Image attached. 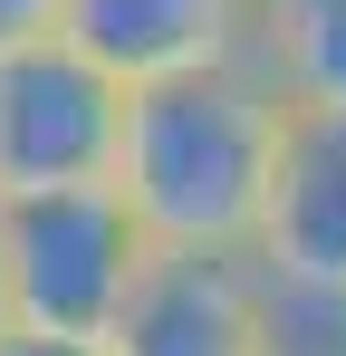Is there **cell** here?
Listing matches in <instances>:
<instances>
[{
    "instance_id": "obj_1",
    "label": "cell",
    "mask_w": 346,
    "mask_h": 356,
    "mask_svg": "<svg viewBox=\"0 0 346 356\" xmlns=\"http://www.w3.org/2000/svg\"><path fill=\"white\" fill-rule=\"evenodd\" d=\"M279 135L288 97L260 58L135 87L115 193L135 202L154 250H250L270 212V174H279Z\"/></svg>"
},
{
    "instance_id": "obj_2",
    "label": "cell",
    "mask_w": 346,
    "mask_h": 356,
    "mask_svg": "<svg viewBox=\"0 0 346 356\" xmlns=\"http://www.w3.org/2000/svg\"><path fill=\"white\" fill-rule=\"evenodd\" d=\"M145 260H154V232L135 222V202L115 183L0 202V289H10V327L19 337L106 347L135 280H145Z\"/></svg>"
},
{
    "instance_id": "obj_3",
    "label": "cell",
    "mask_w": 346,
    "mask_h": 356,
    "mask_svg": "<svg viewBox=\"0 0 346 356\" xmlns=\"http://www.w3.org/2000/svg\"><path fill=\"white\" fill-rule=\"evenodd\" d=\"M125 116H135V87L97 67L77 39H39L0 58V202L115 183Z\"/></svg>"
},
{
    "instance_id": "obj_4",
    "label": "cell",
    "mask_w": 346,
    "mask_h": 356,
    "mask_svg": "<svg viewBox=\"0 0 346 356\" xmlns=\"http://www.w3.org/2000/svg\"><path fill=\"white\" fill-rule=\"evenodd\" d=\"M106 347L115 356H270L260 250H154Z\"/></svg>"
},
{
    "instance_id": "obj_5",
    "label": "cell",
    "mask_w": 346,
    "mask_h": 356,
    "mask_svg": "<svg viewBox=\"0 0 346 356\" xmlns=\"http://www.w3.org/2000/svg\"><path fill=\"white\" fill-rule=\"evenodd\" d=\"M260 270L298 289H346V106H288L270 212H260Z\"/></svg>"
},
{
    "instance_id": "obj_6",
    "label": "cell",
    "mask_w": 346,
    "mask_h": 356,
    "mask_svg": "<svg viewBox=\"0 0 346 356\" xmlns=\"http://www.w3.org/2000/svg\"><path fill=\"white\" fill-rule=\"evenodd\" d=\"M250 29H260V0H67V19H58V39H77L125 87L231 67L250 58Z\"/></svg>"
},
{
    "instance_id": "obj_7",
    "label": "cell",
    "mask_w": 346,
    "mask_h": 356,
    "mask_svg": "<svg viewBox=\"0 0 346 356\" xmlns=\"http://www.w3.org/2000/svg\"><path fill=\"white\" fill-rule=\"evenodd\" d=\"M250 58L288 106H346V0H260Z\"/></svg>"
},
{
    "instance_id": "obj_8",
    "label": "cell",
    "mask_w": 346,
    "mask_h": 356,
    "mask_svg": "<svg viewBox=\"0 0 346 356\" xmlns=\"http://www.w3.org/2000/svg\"><path fill=\"white\" fill-rule=\"evenodd\" d=\"M270 356H346V289L270 280Z\"/></svg>"
},
{
    "instance_id": "obj_9",
    "label": "cell",
    "mask_w": 346,
    "mask_h": 356,
    "mask_svg": "<svg viewBox=\"0 0 346 356\" xmlns=\"http://www.w3.org/2000/svg\"><path fill=\"white\" fill-rule=\"evenodd\" d=\"M58 19H67V0H0V58H19V49L58 39Z\"/></svg>"
},
{
    "instance_id": "obj_10",
    "label": "cell",
    "mask_w": 346,
    "mask_h": 356,
    "mask_svg": "<svg viewBox=\"0 0 346 356\" xmlns=\"http://www.w3.org/2000/svg\"><path fill=\"white\" fill-rule=\"evenodd\" d=\"M0 356H115V347H87V337H0Z\"/></svg>"
},
{
    "instance_id": "obj_11",
    "label": "cell",
    "mask_w": 346,
    "mask_h": 356,
    "mask_svg": "<svg viewBox=\"0 0 346 356\" xmlns=\"http://www.w3.org/2000/svg\"><path fill=\"white\" fill-rule=\"evenodd\" d=\"M0 337H10V289H0Z\"/></svg>"
}]
</instances>
